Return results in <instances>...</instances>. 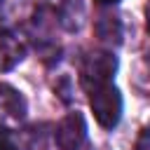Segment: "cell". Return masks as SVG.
I'll use <instances>...</instances> for the list:
<instances>
[{
	"label": "cell",
	"instance_id": "1",
	"mask_svg": "<svg viewBox=\"0 0 150 150\" xmlns=\"http://www.w3.org/2000/svg\"><path fill=\"white\" fill-rule=\"evenodd\" d=\"M115 70H117L115 54H110L105 49H91L80 61V84L84 91H91L101 84L112 82Z\"/></svg>",
	"mask_w": 150,
	"mask_h": 150
},
{
	"label": "cell",
	"instance_id": "8",
	"mask_svg": "<svg viewBox=\"0 0 150 150\" xmlns=\"http://www.w3.org/2000/svg\"><path fill=\"white\" fill-rule=\"evenodd\" d=\"M96 30H98V35H101L103 40H108V42H112V40L120 42V38H122L120 21H117V16H110V14H103V16H101Z\"/></svg>",
	"mask_w": 150,
	"mask_h": 150
},
{
	"label": "cell",
	"instance_id": "11",
	"mask_svg": "<svg viewBox=\"0 0 150 150\" xmlns=\"http://www.w3.org/2000/svg\"><path fill=\"white\" fill-rule=\"evenodd\" d=\"M98 5H115V2H120V0H96Z\"/></svg>",
	"mask_w": 150,
	"mask_h": 150
},
{
	"label": "cell",
	"instance_id": "10",
	"mask_svg": "<svg viewBox=\"0 0 150 150\" xmlns=\"http://www.w3.org/2000/svg\"><path fill=\"white\" fill-rule=\"evenodd\" d=\"M145 23H148V33H150V0L145 2Z\"/></svg>",
	"mask_w": 150,
	"mask_h": 150
},
{
	"label": "cell",
	"instance_id": "12",
	"mask_svg": "<svg viewBox=\"0 0 150 150\" xmlns=\"http://www.w3.org/2000/svg\"><path fill=\"white\" fill-rule=\"evenodd\" d=\"M138 150H150V148L148 145H138Z\"/></svg>",
	"mask_w": 150,
	"mask_h": 150
},
{
	"label": "cell",
	"instance_id": "3",
	"mask_svg": "<svg viewBox=\"0 0 150 150\" xmlns=\"http://www.w3.org/2000/svg\"><path fill=\"white\" fill-rule=\"evenodd\" d=\"M28 105L19 89L0 82V131H12L26 120Z\"/></svg>",
	"mask_w": 150,
	"mask_h": 150
},
{
	"label": "cell",
	"instance_id": "2",
	"mask_svg": "<svg viewBox=\"0 0 150 150\" xmlns=\"http://www.w3.org/2000/svg\"><path fill=\"white\" fill-rule=\"evenodd\" d=\"M87 96H89V105L94 110L96 122L103 129L117 127V122L122 117V94H120V89L112 82H108V84H101V87L87 91Z\"/></svg>",
	"mask_w": 150,
	"mask_h": 150
},
{
	"label": "cell",
	"instance_id": "6",
	"mask_svg": "<svg viewBox=\"0 0 150 150\" xmlns=\"http://www.w3.org/2000/svg\"><path fill=\"white\" fill-rule=\"evenodd\" d=\"M35 2L33 0H0V26L5 30L33 19L35 14Z\"/></svg>",
	"mask_w": 150,
	"mask_h": 150
},
{
	"label": "cell",
	"instance_id": "4",
	"mask_svg": "<svg viewBox=\"0 0 150 150\" xmlns=\"http://www.w3.org/2000/svg\"><path fill=\"white\" fill-rule=\"evenodd\" d=\"M59 150H87V122L82 112H68L54 131Z\"/></svg>",
	"mask_w": 150,
	"mask_h": 150
},
{
	"label": "cell",
	"instance_id": "7",
	"mask_svg": "<svg viewBox=\"0 0 150 150\" xmlns=\"http://www.w3.org/2000/svg\"><path fill=\"white\" fill-rule=\"evenodd\" d=\"M26 54L23 42L12 33V30H0V73L2 70H12Z\"/></svg>",
	"mask_w": 150,
	"mask_h": 150
},
{
	"label": "cell",
	"instance_id": "5",
	"mask_svg": "<svg viewBox=\"0 0 150 150\" xmlns=\"http://www.w3.org/2000/svg\"><path fill=\"white\" fill-rule=\"evenodd\" d=\"M54 21L63 26L66 30H77L84 19V5L82 0H49Z\"/></svg>",
	"mask_w": 150,
	"mask_h": 150
},
{
	"label": "cell",
	"instance_id": "9",
	"mask_svg": "<svg viewBox=\"0 0 150 150\" xmlns=\"http://www.w3.org/2000/svg\"><path fill=\"white\" fill-rule=\"evenodd\" d=\"M0 150H19V148L9 141V136H7L5 131H0Z\"/></svg>",
	"mask_w": 150,
	"mask_h": 150
}]
</instances>
